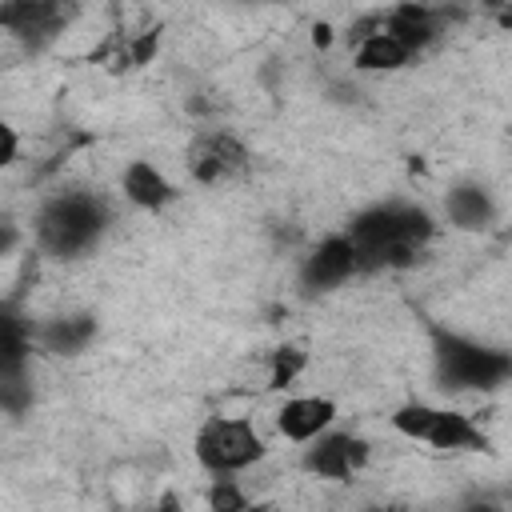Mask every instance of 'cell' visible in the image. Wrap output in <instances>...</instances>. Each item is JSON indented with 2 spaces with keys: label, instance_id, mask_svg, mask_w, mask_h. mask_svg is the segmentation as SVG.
<instances>
[{
  "label": "cell",
  "instance_id": "1",
  "mask_svg": "<svg viewBox=\"0 0 512 512\" xmlns=\"http://www.w3.org/2000/svg\"><path fill=\"white\" fill-rule=\"evenodd\" d=\"M344 232L356 244L364 272H372V268H404L432 240L436 220L420 204L384 200V204H372V208L356 212Z\"/></svg>",
  "mask_w": 512,
  "mask_h": 512
},
{
  "label": "cell",
  "instance_id": "2",
  "mask_svg": "<svg viewBox=\"0 0 512 512\" xmlns=\"http://www.w3.org/2000/svg\"><path fill=\"white\" fill-rule=\"evenodd\" d=\"M108 220H112V208L104 196H96L88 188H68V192H56L40 204V212L32 220V236H36V248L44 256L76 260L88 248H96Z\"/></svg>",
  "mask_w": 512,
  "mask_h": 512
},
{
  "label": "cell",
  "instance_id": "3",
  "mask_svg": "<svg viewBox=\"0 0 512 512\" xmlns=\"http://www.w3.org/2000/svg\"><path fill=\"white\" fill-rule=\"evenodd\" d=\"M432 364L440 388L448 392H492L512 380V352L444 328L432 336Z\"/></svg>",
  "mask_w": 512,
  "mask_h": 512
},
{
  "label": "cell",
  "instance_id": "4",
  "mask_svg": "<svg viewBox=\"0 0 512 512\" xmlns=\"http://www.w3.org/2000/svg\"><path fill=\"white\" fill-rule=\"evenodd\" d=\"M192 452L204 472L236 476V472H248L252 464H260L268 448H264L260 428L248 416H208L192 436Z\"/></svg>",
  "mask_w": 512,
  "mask_h": 512
},
{
  "label": "cell",
  "instance_id": "5",
  "mask_svg": "<svg viewBox=\"0 0 512 512\" xmlns=\"http://www.w3.org/2000/svg\"><path fill=\"white\" fill-rule=\"evenodd\" d=\"M392 428L404 440H416V444H428L440 452H484L488 448V436L472 416H464L456 408L428 404V400L400 404L392 412Z\"/></svg>",
  "mask_w": 512,
  "mask_h": 512
},
{
  "label": "cell",
  "instance_id": "6",
  "mask_svg": "<svg viewBox=\"0 0 512 512\" xmlns=\"http://www.w3.org/2000/svg\"><path fill=\"white\" fill-rule=\"evenodd\" d=\"M248 164H252V156L236 132L212 128L188 144V172L196 184H228L240 172H248Z\"/></svg>",
  "mask_w": 512,
  "mask_h": 512
},
{
  "label": "cell",
  "instance_id": "7",
  "mask_svg": "<svg viewBox=\"0 0 512 512\" xmlns=\"http://www.w3.org/2000/svg\"><path fill=\"white\" fill-rule=\"evenodd\" d=\"M372 456V444L356 432H324L312 444H304V472L316 480H352L356 472H364Z\"/></svg>",
  "mask_w": 512,
  "mask_h": 512
},
{
  "label": "cell",
  "instance_id": "8",
  "mask_svg": "<svg viewBox=\"0 0 512 512\" xmlns=\"http://www.w3.org/2000/svg\"><path fill=\"white\" fill-rule=\"evenodd\" d=\"M356 272H364L356 244L348 240V232H332L324 236L300 264V288L304 292H332L340 284H348Z\"/></svg>",
  "mask_w": 512,
  "mask_h": 512
},
{
  "label": "cell",
  "instance_id": "9",
  "mask_svg": "<svg viewBox=\"0 0 512 512\" xmlns=\"http://www.w3.org/2000/svg\"><path fill=\"white\" fill-rule=\"evenodd\" d=\"M348 44H352V68L360 72H400L412 60V52L384 28V16L360 20L348 32Z\"/></svg>",
  "mask_w": 512,
  "mask_h": 512
},
{
  "label": "cell",
  "instance_id": "10",
  "mask_svg": "<svg viewBox=\"0 0 512 512\" xmlns=\"http://www.w3.org/2000/svg\"><path fill=\"white\" fill-rule=\"evenodd\" d=\"M336 400L332 396H288L276 408V432L288 444H312L316 436L332 432Z\"/></svg>",
  "mask_w": 512,
  "mask_h": 512
},
{
  "label": "cell",
  "instance_id": "11",
  "mask_svg": "<svg viewBox=\"0 0 512 512\" xmlns=\"http://www.w3.org/2000/svg\"><path fill=\"white\" fill-rule=\"evenodd\" d=\"M68 20V12L60 4H44V0H16V4H4L0 8V24L12 32V36H24V40H48L60 32V24Z\"/></svg>",
  "mask_w": 512,
  "mask_h": 512
},
{
  "label": "cell",
  "instance_id": "12",
  "mask_svg": "<svg viewBox=\"0 0 512 512\" xmlns=\"http://www.w3.org/2000/svg\"><path fill=\"white\" fill-rule=\"evenodd\" d=\"M120 188L128 196V204L144 208V212H160L176 200V184L152 164V160H132L120 176Z\"/></svg>",
  "mask_w": 512,
  "mask_h": 512
},
{
  "label": "cell",
  "instance_id": "13",
  "mask_svg": "<svg viewBox=\"0 0 512 512\" xmlns=\"http://www.w3.org/2000/svg\"><path fill=\"white\" fill-rule=\"evenodd\" d=\"M96 336V316L88 312H72V316H52L36 328V344L52 356H76L92 344Z\"/></svg>",
  "mask_w": 512,
  "mask_h": 512
},
{
  "label": "cell",
  "instance_id": "14",
  "mask_svg": "<svg viewBox=\"0 0 512 512\" xmlns=\"http://www.w3.org/2000/svg\"><path fill=\"white\" fill-rule=\"evenodd\" d=\"M444 216H448V224H456L464 232H480L496 220V200L484 184H456L444 196Z\"/></svg>",
  "mask_w": 512,
  "mask_h": 512
},
{
  "label": "cell",
  "instance_id": "15",
  "mask_svg": "<svg viewBox=\"0 0 512 512\" xmlns=\"http://www.w3.org/2000/svg\"><path fill=\"white\" fill-rule=\"evenodd\" d=\"M384 28L416 56L420 48H428L436 36H440V16L432 8H420V4H404V8H392L384 12Z\"/></svg>",
  "mask_w": 512,
  "mask_h": 512
},
{
  "label": "cell",
  "instance_id": "16",
  "mask_svg": "<svg viewBox=\"0 0 512 512\" xmlns=\"http://www.w3.org/2000/svg\"><path fill=\"white\" fill-rule=\"evenodd\" d=\"M308 364V352L300 344H280L272 356H268V388H288L296 384V376L304 372Z\"/></svg>",
  "mask_w": 512,
  "mask_h": 512
},
{
  "label": "cell",
  "instance_id": "17",
  "mask_svg": "<svg viewBox=\"0 0 512 512\" xmlns=\"http://www.w3.org/2000/svg\"><path fill=\"white\" fill-rule=\"evenodd\" d=\"M204 500H208V512H248L252 508V500L236 476H212Z\"/></svg>",
  "mask_w": 512,
  "mask_h": 512
},
{
  "label": "cell",
  "instance_id": "18",
  "mask_svg": "<svg viewBox=\"0 0 512 512\" xmlns=\"http://www.w3.org/2000/svg\"><path fill=\"white\" fill-rule=\"evenodd\" d=\"M152 512H184V504H180V496H176V492H164V496L152 504Z\"/></svg>",
  "mask_w": 512,
  "mask_h": 512
},
{
  "label": "cell",
  "instance_id": "19",
  "mask_svg": "<svg viewBox=\"0 0 512 512\" xmlns=\"http://www.w3.org/2000/svg\"><path fill=\"white\" fill-rule=\"evenodd\" d=\"M12 160H16V132L4 128V164H12Z\"/></svg>",
  "mask_w": 512,
  "mask_h": 512
},
{
  "label": "cell",
  "instance_id": "20",
  "mask_svg": "<svg viewBox=\"0 0 512 512\" xmlns=\"http://www.w3.org/2000/svg\"><path fill=\"white\" fill-rule=\"evenodd\" d=\"M464 512H500V508H496V504H488V500H476V504H468Z\"/></svg>",
  "mask_w": 512,
  "mask_h": 512
},
{
  "label": "cell",
  "instance_id": "21",
  "mask_svg": "<svg viewBox=\"0 0 512 512\" xmlns=\"http://www.w3.org/2000/svg\"><path fill=\"white\" fill-rule=\"evenodd\" d=\"M248 512H276V508H272V504H252Z\"/></svg>",
  "mask_w": 512,
  "mask_h": 512
}]
</instances>
